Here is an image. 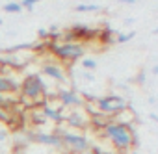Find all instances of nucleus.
Returning <instances> with one entry per match:
<instances>
[{
  "instance_id": "24",
  "label": "nucleus",
  "mask_w": 158,
  "mask_h": 154,
  "mask_svg": "<svg viewBox=\"0 0 158 154\" xmlns=\"http://www.w3.org/2000/svg\"><path fill=\"white\" fill-rule=\"evenodd\" d=\"M149 117H151V119H152V121H154V123H158V115H156V113H151V115H149Z\"/></svg>"
},
{
  "instance_id": "4",
  "label": "nucleus",
  "mask_w": 158,
  "mask_h": 154,
  "mask_svg": "<svg viewBox=\"0 0 158 154\" xmlns=\"http://www.w3.org/2000/svg\"><path fill=\"white\" fill-rule=\"evenodd\" d=\"M56 136H60L61 139V145L65 150L69 152H74V154H84L91 148V143L89 139L84 136V134H78V132H71V130H63V128H56L54 130Z\"/></svg>"
},
{
  "instance_id": "1",
  "label": "nucleus",
  "mask_w": 158,
  "mask_h": 154,
  "mask_svg": "<svg viewBox=\"0 0 158 154\" xmlns=\"http://www.w3.org/2000/svg\"><path fill=\"white\" fill-rule=\"evenodd\" d=\"M132 130H134V124L125 126V124H119L115 121H110L106 124V128L101 132V136L106 137V139H110L112 145L117 148V152L125 154V152L132 150V147L136 145V141L132 137Z\"/></svg>"
},
{
  "instance_id": "18",
  "label": "nucleus",
  "mask_w": 158,
  "mask_h": 154,
  "mask_svg": "<svg viewBox=\"0 0 158 154\" xmlns=\"http://www.w3.org/2000/svg\"><path fill=\"white\" fill-rule=\"evenodd\" d=\"M8 137H10V130L8 128H0V147L8 141Z\"/></svg>"
},
{
  "instance_id": "11",
  "label": "nucleus",
  "mask_w": 158,
  "mask_h": 154,
  "mask_svg": "<svg viewBox=\"0 0 158 154\" xmlns=\"http://www.w3.org/2000/svg\"><path fill=\"white\" fill-rule=\"evenodd\" d=\"M112 119L110 117H106V115H102V113H99V115H93V117H89V128H93V130H99V134L106 128V124L110 123Z\"/></svg>"
},
{
  "instance_id": "25",
  "label": "nucleus",
  "mask_w": 158,
  "mask_h": 154,
  "mask_svg": "<svg viewBox=\"0 0 158 154\" xmlns=\"http://www.w3.org/2000/svg\"><path fill=\"white\" fill-rule=\"evenodd\" d=\"M152 34H158V26H156V28H154V30H152Z\"/></svg>"
},
{
  "instance_id": "2",
  "label": "nucleus",
  "mask_w": 158,
  "mask_h": 154,
  "mask_svg": "<svg viewBox=\"0 0 158 154\" xmlns=\"http://www.w3.org/2000/svg\"><path fill=\"white\" fill-rule=\"evenodd\" d=\"M19 95L32 100L35 106H43L45 104V99L48 95V87H47V82L43 80V76L39 72H32V74H26L24 78L21 80V87H19Z\"/></svg>"
},
{
  "instance_id": "9",
  "label": "nucleus",
  "mask_w": 158,
  "mask_h": 154,
  "mask_svg": "<svg viewBox=\"0 0 158 154\" xmlns=\"http://www.w3.org/2000/svg\"><path fill=\"white\" fill-rule=\"evenodd\" d=\"M41 74L48 76L54 82H67V72L60 63H43L41 65Z\"/></svg>"
},
{
  "instance_id": "5",
  "label": "nucleus",
  "mask_w": 158,
  "mask_h": 154,
  "mask_svg": "<svg viewBox=\"0 0 158 154\" xmlns=\"http://www.w3.org/2000/svg\"><path fill=\"white\" fill-rule=\"evenodd\" d=\"M95 104H97L99 111L102 115L110 117V119H114L115 115H119L121 111H125V110L130 108L128 100L123 95H115V93L114 95H106V97H97Z\"/></svg>"
},
{
  "instance_id": "14",
  "label": "nucleus",
  "mask_w": 158,
  "mask_h": 154,
  "mask_svg": "<svg viewBox=\"0 0 158 154\" xmlns=\"http://www.w3.org/2000/svg\"><path fill=\"white\" fill-rule=\"evenodd\" d=\"M102 10V6L101 4H93V2H89V4H76L74 6V11H78V13H93V11H101Z\"/></svg>"
},
{
  "instance_id": "26",
  "label": "nucleus",
  "mask_w": 158,
  "mask_h": 154,
  "mask_svg": "<svg viewBox=\"0 0 158 154\" xmlns=\"http://www.w3.org/2000/svg\"><path fill=\"white\" fill-rule=\"evenodd\" d=\"M84 154H93V150H91V148H89V150H88V152H84Z\"/></svg>"
},
{
  "instance_id": "12",
  "label": "nucleus",
  "mask_w": 158,
  "mask_h": 154,
  "mask_svg": "<svg viewBox=\"0 0 158 154\" xmlns=\"http://www.w3.org/2000/svg\"><path fill=\"white\" fill-rule=\"evenodd\" d=\"M0 123H2V124H8V126H15V124H17V115H15L11 110L0 106Z\"/></svg>"
},
{
  "instance_id": "23",
  "label": "nucleus",
  "mask_w": 158,
  "mask_h": 154,
  "mask_svg": "<svg viewBox=\"0 0 158 154\" xmlns=\"http://www.w3.org/2000/svg\"><path fill=\"white\" fill-rule=\"evenodd\" d=\"M151 72H152V74H154V76H158V65H154V67H152V69H151Z\"/></svg>"
},
{
  "instance_id": "10",
  "label": "nucleus",
  "mask_w": 158,
  "mask_h": 154,
  "mask_svg": "<svg viewBox=\"0 0 158 154\" xmlns=\"http://www.w3.org/2000/svg\"><path fill=\"white\" fill-rule=\"evenodd\" d=\"M28 115H30V123H32L34 126H43V124L48 123L47 117H45V113H43V110H41V106L28 110Z\"/></svg>"
},
{
  "instance_id": "20",
  "label": "nucleus",
  "mask_w": 158,
  "mask_h": 154,
  "mask_svg": "<svg viewBox=\"0 0 158 154\" xmlns=\"http://www.w3.org/2000/svg\"><path fill=\"white\" fill-rule=\"evenodd\" d=\"M80 76H82V78H86L88 82H93V80H95L93 72H88V71H80Z\"/></svg>"
},
{
  "instance_id": "21",
  "label": "nucleus",
  "mask_w": 158,
  "mask_h": 154,
  "mask_svg": "<svg viewBox=\"0 0 158 154\" xmlns=\"http://www.w3.org/2000/svg\"><path fill=\"white\" fill-rule=\"evenodd\" d=\"M134 80H136L138 84H143V82H145V71H139V72H138V76H136Z\"/></svg>"
},
{
  "instance_id": "15",
  "label": "nucleus",
  "mask_w": 158,
  "mask_h": 154,
  "mask_svg": "<svg viewBox=\"0 0 158 154\" xmlns=\"http://www.w3.org/2000/svg\"><path fill=\"white\" fill-rule=\"evenodd\" d=\"M80 67H82V71H88V72H93L97 67H99V63H97V59L95 58H89V56H84L82 59H80Z\"/></svg>"
},
{
  "instance_id": "22",
  "label": "nucleus",
  "mask_w": 158,
  "mask_h": 154,
  "mask_svg": "<svg viewBox=\"0 0 158 154\" xmlns=\"http://www.w3.org/2000/svg\"><path fill=\"white\" fill-rule=\"evenodd\" d=\"M91 150H93V154H108V152H104V150L99 148V147H91Z\"/></svg>"
},
{
  "instance_id": "13",
  "label": "nucleus",
  "mask_w": 158,
  "mask_h": 154,
  "mask_svg": "<svg viewBox=\"0 0 158 154\" xmlns=\"http://www.w3.org/2000/svg\"><path fill=\"white\" fill-rule=\"evenodd\" d=\"M115 35L117 34L112 28H104V30L99 32V37L97 39H101V43H104V45H112V43H115Z\"/></svg>"
},
{
  "instance_id": "16",
  "label": "nucleus",
  "mask_w": 158,
  "mask_h": 154,
  "mask_svg": "<svg viewBox=\"0 0 158 154\" xmlns=\"http://www.w3.org/2000/svg\"><path fill=\"white\" fill-rule=\"evenodd\" d=\"M2 10L6 13H21L23 11V6H21V2H6L2 6Z\"/></svg>"
},
{
  "instance_id": "8",
  "label": "nucleus",
  "mask_w": 158,
  "mask_h": 154,
  "mask_svg": "<svg viewBox=\"0 0 158 154\" xmlns=\"http://www.w3.org/2000/svg\"><path fill=\"white\" fill-rule=\"evenodd\" d=\"M32 141H34V143H41V145H47V147H54V148H63L60 136H56L54 132L32 130Z\"/></svg>"
},
{
  "instance_id": "19",
  "label": "nucleus",
  "mask_w": 158,
  "mask_h": 154,
  "mask_svg": "<svg viewBox=\"0 0 158 154\" xmlns=\"http://www.w3.org/2000/svg\"><path fill=\"white\" fill-rule=\"evenodd\" d=\"M21 6H23V10H28V11H32V10L35 8V0H23V2H21Z\"/></svg>"
},
{
  "instance_id": "7",
  "label": "nucleus",
  "mask_w": 158,
  "mask_h": 154,
  "mask_svg": "<svg viewBox=\"0 0 158 154\" xmlns=\"http://www.w3.org/2000/svg\"><path fill=\"white\" fill-rule=\"evenodd\" d=\"M65 123L74 130H86L89 128V115L82 108H74L65 113Z\"/></svg>"
},
{
  "instance_id": "17",
  "label": "nucleus",
  "mask_w": 158,
  "mask_h": 154,
  "mask_svg": "<svg viewBox=\"0 0 158 154\" xmlns=\"http://www.w3.org/2000/svg\"><path fill=\"white\" fill-rule=\"evenodd\" d=\"M132 37H136V32H127V34H117L115 35V43L123 45V43H128Z\"/></svg>"
},
{
  "instance_id": "3",
  "label": "nucleus",
  "mask_w": 158,
  "mask_h": 154,
  "mask_svg": "<svg viewBox=\"0 0 158 154\" xmlns=\"http://www.w3.org/2000/svg\"><path fill=\"white\" fill-rule=\"evenodd\" d=\"M47 52H50L54 58H58L60 61H69L74 63L78 59H82L86 54V47L84 43H60V41H48Z\"/></svg>"
},
{
  "instance_id": "6",
  "label": "nucleus",
  "mask_w": 158,
  "mask_h": 154,
  "mask_svg": "<svg viewBox=\"0 0 158 154\" xmlns=\"http://www.w3.org/2000/svg\"><path fill=\"white\" fill-rule=\"evenodd\" d=\"M58 102L61 104L63 110H65V108L74 110V108H82V106H84L82 95L78 93L76 89H73V87H60V89H58Z\"/></svg>"
}]
</instances>
